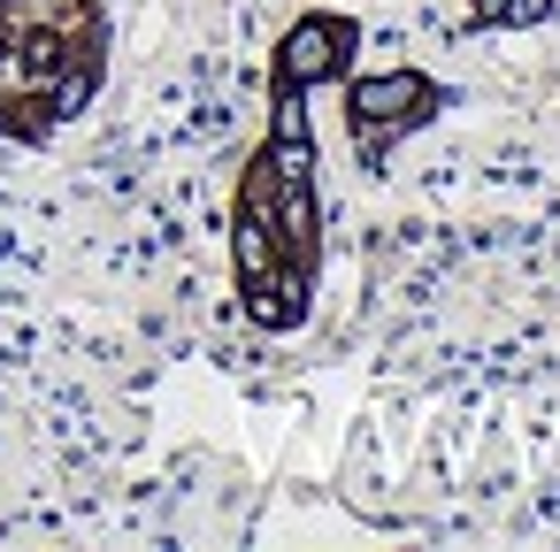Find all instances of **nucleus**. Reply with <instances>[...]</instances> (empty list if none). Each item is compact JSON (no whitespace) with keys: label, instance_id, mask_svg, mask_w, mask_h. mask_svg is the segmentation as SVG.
<instances>
[{"label":"nucleus","instance_id":"7ed1b4c3","mask_svg":"<svg viewBox=\"0 0 560 552\" xmlns=\"http://www.w3.org/2000/svg\"><path fill=\"white\" fill-rule=\"evenodd\" d=\"M277 269V231H269V208H246L238 215V277L246 284H261Z\"/></svg>","mask_w":560,"mask_h":552},{"label":"nucleus","instance_id":"f257e3e1","mask_svg":"<svg viewBox=\"0 0 560 552\" xmlns=\"http://www.w3.org/2000/svg\"><path fill=\"white\" fill-rule=\"evenodd\" d=\"M353 47V32L346 24H330V16H307L292 39H284V55H277V85H323L330 70H338V55Z\"/></svg>","mask_w":560,"mask_h":552},{"label":"nucleus","instance_id":"20e7f679","mask_svg":"<svg viewBox=\"0 0 560 552\" xmlns=\"http://www.w3.org/2000/svg\"><path fill=\"white\" fill-rule=\"evenodd\" d=\"M277 192H284V238L307 246V238H315V192H307V185H277Z\"/></svg>","mask_w":560,"mask_h":552},{"label":"nucleus","instance_id":"f03ea898","mask_svg":"<svg viewBox=\"0 0 560 552\" xmlns=\"http://www.w3.org/2000/svg\"><path fill=\"white\" fill-rule=\"evenodd\" d=\"M422 108H430V85H422L415 70L353 85V116H361V124H407V116H422Z\"/></svg>","mask_w":560,"mask_h":552}]
</instances>
